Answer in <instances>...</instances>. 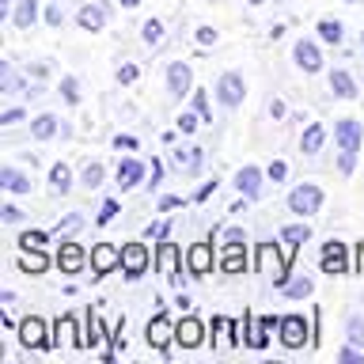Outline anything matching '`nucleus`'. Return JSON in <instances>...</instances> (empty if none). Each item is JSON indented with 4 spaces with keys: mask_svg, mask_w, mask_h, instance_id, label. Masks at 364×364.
Returning <instances> with one entry per match:
<instances>
[{
    "mask_svg": "<svg viewBox=\"0 0 364 364\" xmlns=\"http://www.w3.org/2000/svg\"><path fill=\"white\" fill-rule=\"evenodd\" d=\"M213 330H216V341H220V346H228V341H239V338H232L228 334V330H232V318H213Z\"/></svg>",
    "mask_w": 364,
    "mask_h": 364,
    "instance_id": "nucleus-40",
    "label": "nucleus"
},
{
    "mask_svg": "<svg viewBox=\"0 0 364 364\" xmlns=\"http://www.w3.org/2000/svg\"><path fill=\"white\" fill-rule=\"evenodd\" d=\"M122 266V250L118 247H110V243H99V247H91V277H102V273H114Z\"/></svg>",
    "mask_w": 364,
    "mask_h": 364,
    "instance_id": "nucleus-8",
    "label": "nucleus"
},
{
    "mask_svg": "<svg viewBox=\"0 0 364 364\" xmlns=\"http://www.w3.org/2000/svg\"><path fill=\"white\" fill-rule=\"evenodd\" d=\"M360 46H364V34H360Z\"/></svg>",
    "mask_w": 364,
    "mask_h": 364,
    "instance_id": "nucleus-64",
    "label": "nucleus"
},
{
    "mask_svg": "<svg viewBox=\"0 0 364 364\" xmlns=\"http://www.w3.org/2000/svg\"><path fill=\"white\" fill-rule=\"evenodd\" d=\"M311 239V228L307 224H284L281 228V255H284V262H292V255L300 250V243H307Z\"/></svg>",
    "mask_w": 364,
    "mask_h": 364,
    "instance_id": "nucleus-12",
    "label": "nucleus"
},
{
    "mask_svg": "<svg viewBox=\"0 0 364 364\" xmlns=\"http://www.w3.org/2000/svg\"><path fill=\"white\" fill-rule=\"evenodd\" d=\"M186 262H190V273H193V277L209 273V269H213V247H209V243H193L190 255H186Z\"/></svg>",
    "mask_w": 364,
    "mask_h": 364,
    "instance_id": "nucleus-20",
    "label": "nucleus"
},
{
    "mask_svg": "<svg viewBox=\"0 0 364 364\" xmlns=\"http://www.w3.org/2000/svg\"><path fill=\"white\" fill-rule=\"evenodd\" d=\"M136 80V65H122L118 68V84H133Z\"/></svg>",
    "mask_w": 364,
    "mask_h": 364,
    "instance_id": "nucleus-51",
    "label": "nucleus"
},
{
    "mask_svg": "<svg viewBox=\"0 0 364 364\" xmlns=\"http://www.w3.org/2000/svg\"><path fill=\"white\" fill-rule=\"evenodd\" d=\"M34 19H38V0H19L16 4V16H11V23H16L19 31H31Z\"/></svg>",
    "mask_w": 364,
    "mask_h": 364,
    "instance_id": "nucleus-29",
    "label": "nucleus"
},
{
    "mask_svg": "<svg viewBox=\"0 0 364 364\" xmlns=\"http://www.w3.org/2000/svg\"><path fill=\"white\" fill-rule=\"evenodd\" d=\"M8 8H11V0H0V16H8Z\"/></svg>",
    "mask_w": 364,
    "mask_h": 364,
    "instance_id": "nucleus-61",
    "label": "nucleus"
},
{
    "mask_svg": "<svg viewBox=\"0 0 364 364\" xmlns=\"http://www.w3.org/2000/svg\"><path fill=\"white\" fill-rule=\"evenodd\" d=\"M323 144H326V125H323V122H311V125L304 129V136H300V152H304V156H315Z\"/></svg>",
    "mask_w": 364,
    "mask_h": 364,
    "instance_id": "nucleus-22",
    "label": "nucleus"
},
{
    "mask_svg": "<svg viewBox=\"0 0 364 364\" xmlns=\"http://www.w3.org/2000/svg\"><path fill=\"white\" fill-rule=\"evenodd\" d=\"M334 141L341 144V156H338V171L341 175H349L353 167H357V152H360V141H364V129L357 118H341L334 125Z\"/></svg>",
    "mask_w": 364,
    "mask_h": 364,
    "instance_id": "nucleus-1",
    "label": "nucleus"
},
{
    "mask_svg": "<svg viewBox=\"0 0 364 364\" xmlns=\"http://www.w3.org/2000/svg\"><path fill=\"white\" fill-rule=\"evenodd\" d=\"M171 338H175V326H171V318L167 315H156L152 323L144 326V341L152 349H167L171 346Z\"/></svg>",
    "mask_w": 364,
    "mask_h": 364,
    "instance_id": "nucleus-13",
    "label": "nucleus"
},
{
    "mask_svg": "<svg viewBox=\"0 0 364 364\" xmlns=\"http://www.w3.org/2000/svg\"><path fill=\"white\" fill-rule=\"evenodd\" d=\"M0 216H4V224H23V209H19V205H4Z\"/></svg>",
    "mask_w": 364,
    "mask_h": 364,
    "instance_id": "nucleus-47",
    "label": "nucleus"
},
{
    "mask_svg": "<svg viewBox=\"0 0 364 364\" xmlns=\"http://www.w3.org/2000/svg\"><path fill=\"white\" fill-rule=\"evenodd\" d=\"M102 175H107V171H102V164H87L84 175H80V182H84L87 190H99V186H102Z\"/></svg>",
    "mask_w": 364,
    "mask_h": 364,
    "instance_id": "nucleus-36",
    "label": "nucleus"
},
{
    "mask_svg": "<svg viewBox=\"0 0 364 364\" xmlns=\"http://www.w3.org/2000/svg\"><path fill=\"white\" fill-rule=\"evenodd\" d=\"M159 178H164V164H159V159H152V186H156Z\"/></svg>",
    "mask_w": 364,
    "mask_h": 364,
    "instance_id": "nucleus-58",
    "label": "nucleus"
},
{
    "mask_svg": "<svg viewBox=\"0 0 364 364\" xmlns=\"http://www.w3.org/2000/svg\"><path fill=\"white\" fill-rule=\"evenodd\" d=\"M269 118H284V102L281 99H269Z\"/></svg>",
    "mask_w": 364,
    "mask_h": 364,
    "instance_id": "nucleus-56",
    "label": "nucleus"
},
{
    "mask_svg": "<svg viewBox=\"0 0 364 364\" xmlns=\"http://www.w3.org/2000/svg\"><path fill=\"white\" fill-rule=\"evenodd\" d=\"M224 243H247V232H243V228H239V224H232V228H224Z\"/></svg>",
    "mask_w": 364,
    "mask_h": 364,
    "instance_id": "nucleus-45",
    "label": "nucleus"
},
{
    "mask_svg": "<svg viewBox=\"0 0 364 364\" xmlns=\"http://www.w3.org/2000/svg\"><path fill=\"white\" fill-rule=\"evenodd\" d=\"M61 129V122H57V114H38V118L31 122V136L34 141H50V136Z\"/></svg>",
    "mask_w": 364,
    "mask_h": 364,
    "instance_id": "nucleus-28",
    "label": "nucleus"
},
{
    "mask_svg": "<svg viewBox=\"0 0 364 364\" xmlns=\"http://www.w3.org/2000/svg\"><path fill=\"white\" fill-rule=\"evenodd\" d=\"M68 334H80V330H76V323H73V318H57V326H53V338H50V349H61V346H68V341H73V346H76V338H68ZM80 349H84V334H80Z\"/></svg>",
    "mask_w": 364,
    "mask_h": 364,
    "instance_id": "nucleus-24",
    "label": "nucleus"
},
{
    "mask_svg": "<svg viewBox=\"0 0 364 364\" xmlns=\"http://www.w3.org/2000/svg\"><path fill=\"white\" fill-rule=\"evenodd\" d=\"M171 164H175V171L198 175L201 164H205V148H198V144H190V148H175V152H171Z\"/></svg>",
    "mask_w": 364,
    "mask_h": 364,
    "instance_id": "nucleus-15",
    "label": "nucleus"
},
{
    "mask_svg": "<svg viewBox=\"0 0 364 364\" xmlns=\"http://www.w3.org/2000/svg\"><path fill=\"white\" fill-rule=\"evenodd\" d=\"M46 23H50L53 31L65 27V11H61V4H50V8H46Z\"/></svg>",
    "mask_w": 364,
    "mask_h": 364,
    "instance_id": "nucleus-43",
    "label": "nucleus"
},
{
    "mask_svg": "<svg viewBox=\"0 0 364 364\" xmlns=\"http://www.w3.org/2000/svg\"><path fill=\"white\" fill-rule=\"evenodd\" d=\"M50 186H53V193H65L73 190V171H68V164H53L50 167Z\"/></svg>",
    "mask_w": 364,
    "mask_h": 364,
    "instance_id": "nucleus-31",
    "label": "nucleus"
},
{
    "mask_svg": "<svg viewBox=\"0 0 364 364\" xmlns=\"http://www.w3.org/2000/svg\"><path fill=\"white\" fill-rule=\"evenodd\" d=\"M247 4H250V8H258V4H266V0H247Z\"/></svg>",
    "mask_w": 364,
    "mask_h": 364,
    "instance_id": "nucleus-63",
    "label": "nucleus"
},
{
    "mask_svg": "<svg viewBox=\"0 0 364 364\" xmlns=\"http://www.w3.org/2000/svg\"><path fill=\"white\" fill-rule=\"evenodd\" d=\"M349 346H364V323H360V315L349 318Z\"/></svg>",
    "mask_w": 364,
    "mask_h": 364,
    "instance_id": "nucleus-41",
    "label": "nucleus"
},
{
    "mask_svg": "<svg viewBox=\"0 0 364 364\" xmlns=\"http://www.w3.org/2000/svg\"><path fill=\"white\" fill-rule=\"evenodd\" d=\"M262 178H266V171H258V167H239L235 171V190L243 193V198H250V201H258L262 198Z\"/></svg>",
    "mask_w": 364,
    "mask_h": 364,
    "instance_id": "nucleus-10",
    "label": "nucleus"
},
{
    "mask_svg": "<svg viewBox=\"0 0 364 364\" xmlns=\"http://www.w3.org/2000/svg\"><path fill=\"white\" fill-rule=\"evenodd\" d=\"M277 326L273 318H250V334H247V346L250 349H266V341H269V330Z\"/></svg>",
    "mask_w": 364,
    "mask_h": 364,
    "instance_id": "nucleus-27",
    "label": "nucleus"
},
{
    "mask_svg": "<svg viewBox=\"0 0 364 364\" xmlns=\"http://www.w3.org/2000/svg\"><path fill=\"white\" fill-rule=\"evenodd\" d=\"M198 42H201V46H213V42H216V31H213V27H198Z\"/></svg>",
    "mask_w": 364,
    "mask_h": 364,
    "instance_id": "nucleus-55",
    "label": "nucleus"
},
{
    "mask_svg": "<svg viewBox=\"0 0 364 364\" xmlns=\"http://www.w3.org/2000/svg\"><path fill=\"white\" fill-rule=\"evenodd\" d=\"M114 148H118V152H122V148H125V152H133V148H136V136H114Z\"/></svg>",
    "mask_w": 364,
    "mask_h": 364,
    "instance_id": "nucleus-53",
    "label": "nucleus"
},
{
    "mask_svg": "<svg viewBox=\"0 0 364 364\" xmlns=\"http://www.w3.org/2000/svg\"><path fill=\"white\" fill-rule=\"evenodd\" d=\"M292 57H296V65L304 68V73H318L323 68V53H318V46L311 38H300L292 46Z\"/></svg>",
    "mask_w": 364,
    "mask_h": 364,
    "instance_id": "nucleus-14",
    "label": "nucleus"
},
{
    "mask_svg": "<svg viewBox=\"0 0 364 364\" xmlns=\"http://www.w3.org/2000/svg\"><path fill=\"white\" fill-rule=\"evenodd\" d=\"M141 38H144V46H159V42H164V23H159V19H144Z\"/></svg>",
    "mask_w": 364,
    "mask_h": 364,
    "instance_id": "nucleus-35",
    "label": "nucleus"
},
{
    "mask_svg": "<svg viewBox=\"0 0 364 364\" xmlns=\"http://www.w3.org/2000/svg\"><path fill=\"white\" fill-rule=\"evenodd\" d=\"M84 262H87V255H84L80 243H61V250H57V266H61V273H80Z\"/></svg>",
    "mask_w": 364,
    "mask_h": 364,
    "instance_id": "nucleus-17",
    "label": "nucleus"
},
{
    "mask_svg": "<svg viewBox=\"0 0 364 364\" xmlns=\"http://www.w3.org/2000/svg\"><path fill=\"white\" fill-rule=\"evenodd\" d=\"M277 334H281V346L284 349H304V341H307V323H304V315H284L277 318Z\"/></svg>",
    "mask_w": 364,
    "mask_h": 364,
    "instance_id": "nucleus-4",
    "label": "nucleus"
},
{
    "mask_svg": "<svg viewBox=\"0 0 364 364\" xmlns=\"http://www.w3.org/2000/svg\"><path fill=\"white\" fill-rule=\"evenodd\" d=\"M16 330H19V341H23L27 349H46V346H50V338H46V323H42L38 315L23 318Z\"/></svg>",
    "mask_w": 364,
    "mask_h": 364,
    "instance_id": "nucleus-11",
    "label": "nucleus"
},
{
    "mask_svg": "<svg viewBox=\"0 0 364 364\" xmlns=\"http://www.w3.org/2000/svg\"><path fill=\"white\" fill-rule=\"evenodd\" d=\"M318 38L330 42V46H338L341 38H346V27H341L338 19H318Z\"/></svg>",
    "mask_w": 364,
    "mask_h": 364,
    "instance_id": "nucleus-32",
    "label": "nucleus"
},
{
    "mask_svg": "<svg viewBox=\"0 0 364 364\" xmlns=\"http://www.w3.org/2000/svg\"><path fill=\"white\" fill-rule=\"evenodd\" d=\"M148 262H152V255H148L144 243H125L122 247V273L129 281H136L141 273H148Z\"/></svg>",
    "mask_w": 364,
    "mask_h": 364,
    "instance_id": "nucleus-5",
    "label": "nucleus"
},
{
    "mask_svg": "<svg viewBox=\"0 0 364 364\" xmlns=\"http://www.w3.org/2000/svg\"><path fill=\"white\" fill-rule=\"evenodd\" d=\"M0 186L8 193H31V175H23L19 167H0Z\"/></svg>",
    "mask_w": 364,
    "mask_h": 364,
    "instance_id": "nucleus-23",
    "label": "nucleus"
},
{
    "mask_svg": "<svg viewBox=\"0 0 364 364\" xmlns=\"http://www.w3.org/2000/svg\"><path fill=\"white\" fill-rule=\"evenodd\" d=\"M338 360H341V364H360V360H364V353H360L357 346H346V349L338 353Z\"/></svg>",
    "mask_w": 364,
    "mask_h": 364,
    "instance_id": "nucleus-44",
    "label": "nucleus"
},
{
    "mask_svg": "<svg viewBox=\"0 0 364 364\" xmlns=\"http://www.w3.org/2000/svg\"><path fill=\"white\" fill-rule=\"evenodd\" d=\"M193 110L201 114V122H213V102H209L205 91H193Z\"/></svg>",
    "mask_w": 364,
    "mask_h": 364,
    "instance_id": "nucleus-38",
    "label": "nucleus"
},
{
    "mask_svg": "<svg viewBox=\"0 0 364 364\" xmlns=\"http://www.w3.org/2000/svg\"><path fill=\"white\" fill-rule=\"evenodd\" d=\"M156 262H159V273L175 284V289H182V269H178V247L175 243H159L156 250Z\"/></svg>",
    "mask_w": 364,
    "mask_h": 364,
    "instance_id": "nucleus-9",
    "label": "nucleus"
},
{
    "mask_svg": "<svg viewBox=\"0 0 364 364\" xmlns=\"http://www.w3.org/2000/svg\"><path fill=\"white\" fill-rule=\"evenodd\" d=\"M80 224H84V216H76V213H73V216H65V220H61V224H57V228H53V232H57V235H61V232H76V228H80Z\"/></svg>",
    "mask_w": 364,
    "mask_h": 364,
    "instance_id": "nucleus-48",
    "label": "nucleus"
},
{
    "mask_svg": "<svg viewBox=\"0 0 364 364\" xmlns=\"http://www.w3.org/2000/svg\"><path fill=\"white\" fill-rule=\"evenodd\" d=\"M61 95H65V102H80V84H76V76H61Z\"/></svg>",
    "mask_w": 364,
    "mask_h": 364,
    "instance_id": "nucleus-39",
    "label": "nucleus"
},
{
    "mask_svg": "<svg viewBox=\"0 0 364 364\" xmlns=\"http://www.w3.org/2000/svg\"><path fill=\"white\" fill-rule=\"evenodd\" d=\"M144 164H141V159H122V164H118V186L122 190H133V186H141V182H144Z\"/></svg>",
    "mask_w": 364,
    "mask_h": 364,
    "instance_id": "nucleus-19",
    "label": "nucleus"
},
{
    "mask_svg": "<svg viewBox=\"0 0 364 364\" xmlns=\"http://www.w3.org/2000/svg\"><path fill=\"white\" fill-rule=\"evenodd\" d=\"M357 269H360V273H364V243H360V247H357Z\"/></svg>",
    "mask_w": 364,
    "mask_h": 364,
    "instance_id": "nucleus-60",
    "label": "nucleus"
},
{
    "mask_svg": "<svg viewBox=\"0 0 364 364\" xmlns=\"http://www.w3.org/2000/svg\"><path fill=\"white\" fill-rule=\"evenodd\" d=\"M216 99H220L228 110L243 107V99H247V80L239 76V73H224L220 80H216Z\"/></svg>",
    "mask_w": 364,
    "mask_h": 364,
    "instance_id": "nucleus-2",
    "label": "nucleus"
},
{
    "mask_svg": "<svg viewBox=\"0 0 364 364\" xmlns=\"http://www.w3.org/2000/svg\"><path fill=\"white\" fill-rule=\"evenodd\" d=\"M284 175H289V164H284V159H273V164L266 167V178L269 182H284Z\"/></svg>",
    "mask_w": 364,
    "mask_h": 364,
    "instance_id": "nucleus-42",
    "label": "nucleus"
},
{
    "mask_svg": "<svg viewBox=\"0 0 364 364\" xmlns=\"http://www.w3.org/2000/svg\"><path fill=\"white\" fill-rule=\"evenodd\" d=\"M198 125H201V114H198V110H193V114H190V110H182L178 118H175V129H178V133H193Z\"/></svg>",
    "mask_w": 364,
    "mask_h": 364,
    "instance_id": "nucleus-37",
    "label": "nucleus"
},
{
    "mask_svg": "<svg viewBox=\"0 0 364 364\" xmlns=\"http://www.w3.org/2000/svg\"><path fill=\"white\" fill-rule=\"evenodd\" d=\"M330 91H334L338 99H357V80H353L346 68H334V73H330Z\"/></svg>",
    "mask_w": 364,
    "mask_h": 364,
    "instance_id": "nucleus-25",
    "label": "nucleus"
},
{
    "mask_svg": "<svg viewBox=\"0 0 364 364\" xmlns=\"http://www.w3.org/2000/svg\"><path fill=\"white\" fill-rule=\"evenodd\" d=\"M220 269L224 273H243L247 269V243H224Z\"/></svg>",
    "mask_w": 364,
    "mask_h": 364,
    "instance_id": "nucleus-18",
    "label": "nucleus"
},
{
    "mask_svg": "<svg viewBox=\"0 0 364 364\" xmlns=\"http://www.w3.org/2000/svg\"><path fill=\"white\" fill-rule=\"evenodd\" d=\"M19 91H23L19 73L11 68V61H0V95H19Z\"/></svg>",
    "mask_w": 364,
    "mask_h": 364,
    "instance_id": "nucleus-30",
    "label": "nucleus"
},
{
    "mask_svg": "<svg viewBox=\"0 0 364 364\" xmlns=\"http://www.w3.org/2000/svg\"><path fill=\"white\" fill-rule=\"evenodd\" d=\"M0 304H4V307H8V304H16V292L4 289V292H0Z\"/></svg>",
    "mask_w": 364,
    "mask_h": 364,
    "instance_id": "nucleus-59",
    "label": "nucleus"
},
{
    "mask_svg": "<svg viewBox=\"0 0 364 364\" xmlns=\"http://www.w3.org/2000/svg\"><path fill=\"white\" fill-rule=\"evenodd\" d=\"M318 262H323V273H330V277L349 273V250H346V243H338V239L323 243V255H318Z\"/></svg>",
    "mask_w": 364,
    "mask_h": 364,
    "instance_id": "nucleus-6",
    "label": "nucleus"
},
{
    "mask_svg": "<svg viewBox=\"0 0 364 364\" xmlns=\"http://www.w3.org/2000/svg\"><path fill=\"white\" fill-rule=\"evenodd\" d=\"M46 243V232H23L19 247H42Z\"/></svg>",
    "mask_w": 364,
    "mask_h": 364,
    "instance_id": "nucleus-50",
    "label": "nucleus"
},
{
    "mask_svg": "<svg viewBox=\"0 0 364 364\" xmlns=\"http://www.w3.org/2000/svg\"><path fill=\"white\" fill-rule=\"evenodd\" d=\"M201 338H205V326L198 323V318H182V323L175 326V341L182 349H193V346H201Z\"/></svg>",
    "mask_w": 364,
    "mask_h": 364,
    "instance_id": "nucleus-16",
    "label": "nucleus"
},
{
    "mask_svg": "<svg viewBox=\"0 0 364 364\" xmlns=\"http://www.w3.org/2000/svg\"><path fill=\"white\" fill-rule=\"evenodd\" d=\"M114 216H118V201H102V209H99L95 220H99V224H110Z\"/></svg>",
    "mask_w": 364,
    "mask_h": 364,
    "instance_id": "nucleus-46",
    "label": "nucleus"
},
{
    "mask_svg": "<svg viewBox=\"0 0 364 364\" xmlns=\"http://www.w3.org/2000/svg\"><path fill=\"white\" fill-rule=\"evenodd\" d=\"M118 4H125V8H136V4H141V0H118Z\"/></svg>",
    "mask_w": 364,
    "mask_h": 364,
    "instance_id": "nucleus-62",
    "label": "nucleus"
},
{
    "mask_svg": "<svg viewBox=\"0 0 364 364\" xmlns=\"http://www.w3.org/2000/svg\"><path fill=\"white\" fill-rule=\"evenodd\" d=\"M216 186H220L216 178H213V182H205V186H201L198 193H193V201H205V198H213V193H216Z\"/></svg>",
    "mask_w": 364,
    "mask_h": 364,
    "instance_id": "nucleus-52",
    "label": "nucleus"
},
{
    "mask_svg": "<svg viewBox=\"0 0 364 364\" xmlns=\"http://www.w3.org/2000/svg\"><path fill=\"white\" fill-rule=\"evenodd\" d=\"M46 266H50V258L42 255V247H23V255H19L23 273H46Z\"/></svg>",
    "mask_w": 364,
    "mask_h": 364,
    "instance_id": "nucleus-26",
    "label": "nucleus"
},
{
    "mask_svg": "<svg viewBox=\"0 0 364 364\" xmlns=\"http://www.w3.org/2000/svg\"><path fill=\"white\" fill-rule=\"evenodd\" d=\"M23 118H27V114H23L19 107H11V110H4V114H0V125H19Z\"/></svg>",
    "mask_w": 364,
    "mask_h": 364,
    "instance_id": "nucleus-49",
    "label": "nucleus"
},
{
    "mask_svg": "<svg viewBox=\"0 0 364 364\" xmlns=\"http://www.w3.org/2000/svg\"><path fill=\"white\" fill-rule=\"evenodd\" d=\"M148 239H164L167 235V220H159V224H148V232H144Z\"/></svg>",
    "mask_w": 364,
    "mask_h": 364,
    "instance_id": "nucleus-54",
    "label": "nucleus"
},
{
    "mask_svg": "<svg viewBox=\"0 0 364 364\" xmlns=\"http://www.w3.org/2000/svg\"><path fill=\"white\" fill-rule=\"evenodd\" d=\"M178 205H182V198H164L159 201V213H171V209H178Z\"/></svg>",
    "mask_w": 364,
    "mask_h": 364,
    "instance_id": "nucleus-57",
    "label": "nucleus"
},
{
    "mask_svg": "<svg viewBox=\"0 0 364 364\" xmlns=\"http://www.w3.org/2000/svg\"><path fill=\"white\" fill-rule=\"evenodd\" d=\"M289 209L292 213H300V216H311L323 209V190L315 186V182H304V186H296L289 193Z\"/></svg>",
    "mask_w": 364,
    "mask_h": 364,
    "instance_id": "nucleus-3",
    "label": "nucleus"
},
{
    "mask_svg": "<svg viewBox=\"0 0 364 364\" xmlns=\"http://www.w3.org/2000/svg\"><path fill=\"white\" fill-rule=\"evenodd\" d=\"M311 277H289V284H284V296H289V300H304V296H311Z\"/></svg>",
    "mask_w": 364,
    "mask_h": 364,
    "instance_id": "nucleus-33",
    "label": "nucleus"
},
{
    "mask_svg": "<svg viewBox=\"0 0 364 364\" xmlns=\"http://www.w3.org/2000/svg\"><path fill=\"white\" fill-rule=\"evenodd\" d=\"M102 341V323H99V315L95 311H87V330H84V349H95Z\"/></svg>",
    "mask_w": 364,
    "mask_h": 364,
    "instance_id": "nucleus-34",
    "label": "nucleus"
},
{
    "mask_svg": "<svg viewBox=\"0 0 364 364\" xmlns=\"http://www.w3.org/2000/svg\"><path fill=\"white\" fill-rule=\"evenodd\" d=\"M76 23H80V31H102V27H107V8L84 4L76 11Z\"/></svg>",
    "mask_w": 364,
    "mask_h": 364,
    "instance_id": "nucleus-21",
    "label": "nucleus"
},
{
    "mask_svg": "<svg viewBox=\"0 0 364 364\" xmlns=\"http://www.w3.org/2000/svg\"><path fill=\"white\" fill-rule=\"evenodd\" d=\"M167 91H171V99L193 95V76H190V65L186 61H171L167 65Z\"/></svg>",
    "mask_w": 364,
    "mask_h": 364,
    "instance_id": "nucleus-7",
    "label": "nucleus"
}]
</instances>
